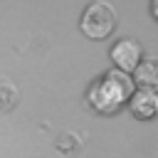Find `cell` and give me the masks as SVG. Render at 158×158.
Wrapping results in <instances>:
<instances>
[{"instance_id":"6da1fadb","label":"cell","mask_w":158,"mask_h":158,"mask_svg":"<svg viewBox=\"0 0 158 158\" xmlns=\"http://www.w3.org/2000/svg\"><path fill=\"white\" fill-rule=\"evenodd\" d=\"M131 94H133V79L126 72L109 69L89 89V104L101 114H114L123 106V101H128Z\"/></svg>"},{"instance_id":"7a4b0ae2","label":"cell","mask_w":158,"mask_h":158,"mask_svg":"<svg viewBox=\"0 0 158 158\" xmlns=\"http://www.w3.org/2000/svg\"><path fill=\"white\" fill-rule=\"evenodd\" d=\"M81 32L91 40H104L116 27V10L106 0H94L81 15Z\"/></svg>"},{"instance_id":"3957f363","label":"cell","mask_w":158,"mask_h":158,"mask_svg":"<svg viewBox=\"0 0 158 158\" xmlns=\"http://www.w3.org/2000/svg\"><path fill=\"white\" fill-rule=\"evenodd\" d=\"M141 54H143V49H141V44L133 37H123V40H118L111 47V59L116 62V69L118 72H126V74L138 67Z\"/></svg>"},{"instance_id":"277c9868","label":"cell","mask_w":158,"mask_h":158,"mask_svg":"<svg viewBox=\"0 0 158 158\" xmlns=\"http://www.w3.org/2000/svg\"><path fill=\"white\" fill-rule=\"evenodd\" d=\"M128 106L138 118H151L158 109V91L156 86H141L128 96Z\"/></svg>"},{"instance_id":"5b68a950","label":"cell","mask_w":158,"mask_h":158,"mask_svg":"<svg viewBox=\"0 0 158 158\" xmlns=\"http://www.w3.org/2000/svg\"><path fill=\"white\" fill-rule=\"evenodd\" d=\"M133 79L141 86H156L158 84V62L156 57H146L138 62V67L133 69Z\"/></svg>"},{"instance_id":"8992f818","label":"cell","mask_w":158,"mask_h":158,"mask_svg":"<svg viewBox=\"0 0 158 158\" xmlns=\"http://www.w3.org/2000/svg\"><path fill=\"white\" fill-rule=\"evenodd\" d=\"M17 101H20V89L15 86V81L7 74H0V111L15 109Z\"/></svg>"},{"instance_id":"52a82bcc","label":"cell","mask_w":158,"mask_h":158,"mask_svg":"<svg viewBox=\"0 0 158 158\" xmlns=\"http://www.w3.org/2000/svg\"><path fill=\"white\" fill-rule=\"evenodd\" d=\"M79 146H81V141H79V136H77V133H72V131H67V133L57 141V151H62L64 156H72Z\"/></svg>"}]
</instances>
